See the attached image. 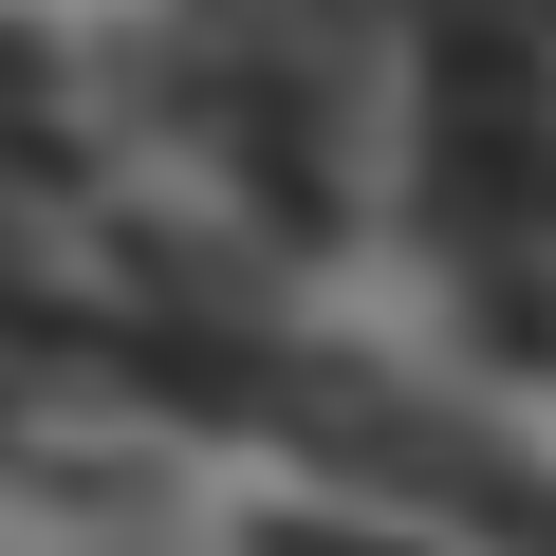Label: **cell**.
Listing matches in <instances>:
<instances>
[{
	"mask_svg": "<svg viewBox=\"0 0 556 556\" xmlns=\"http://www.w3.org/2000/svg\"><path fill=\"white\" fill-rule=\"evenodd\" d=\"M427 241L445 260H501V241H556V38L519 0H445L427 20Z\"/></svg>",
	"mask_w": 556,
	"mask_h": 556,
	"instance_id": "6da1fadb",
	"label": "cell"
},
{
	"mask_svg": "<svg viewBox=\"0 0 556 556\" xmlns=\"http://www.w3.org/2000/svg\"><path fill=\"white\" fill-rule=\"evenodd\" d=\"M186 130H204V167H223L278 241L334 223V93H316V56H278V38H204V56H186Z\"/></svg>",
	"mask_w": 556,
	"mask_h": 556,
	"instance_id": "7a4b0ae2",
	"label": "cell"
},
{
	"mask_svg": "<svg viewBox=\"0 0 556 556\" xmlns=\"http://www.w3.org/2000/svg\"><path fill=\"white\" fill-rule=\"evenodd\" d=\"M519 20H538V38H556V0H519Z\"/></svg>",
	"mask_w": 556,
	"mask_h": 556,
	"instance_id": "3957f363",
	"label": "cell"
}]
</instances>
